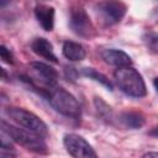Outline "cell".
Here are the masks:
<instances>
[{"mask_svg": "<svg viewBox=\"0 0 158 158\" xmlns=\"http://www.w3.org/2000/svg\"><path fill=\"white\" fill-rule=\"evenodd\" d=\"M0 130L7 137H10L14 142L22 146L27 151H31L35 153H41V154L47 153V146H46V142L43 141L42 136H40L32 131H28L23 127L20 128L17 126H14L2 120H0Z\"/></svg>", "mask_w": 158, "mask_h": 158, "instance_id": "obj_1", "label": "cell"}, {"mask_svg": "<svg viewBox=\"0 0 158 158\" xmlns=\"http://www.w3.org/2000/svg\"><path fill=\"white\" fill-rule=\"evenodd\" d=\"M42 95L47 99L49 105L60 115L70 118H79L81 115V107L78 100L64 88L57 86L54 89H49L48 93H42Z\"/></svg>", "mask_w": 158, "mask_h": 158, "instance_id": "obj_2", "label": "cell"}, {"mask_svg": "<svg viewBox=\"0 0 158 158\" xmlns=\"http://www.w3.org/2000/svg\"><path fill=\"white\" fill-rule=\"evenodd\" d=\"M114 78L122 93L132 98H143L147 94L142 75L131 65L118 67L114 72Z\"/></svg>", "mask_w": 158, "mask_h": 158, "instance_id": "obj_3", "label": "cell"}, {"mask_svg": "<svg viewBox=\"0 0 158 158\" xmlns=\"http://www.w3.org/2000/svg\"><path fill=\"white\" fill-rule=\"evenodd\" d=\"M21 78L31 84L35 89H37L38 85L51 89L58 81V73L53 67L43 62H32L28 64V77Z\"/></svg>", "mask_w": 158, "mask_h": 158, "instance_id": "obj_4", "label": "cell"}, {"mask_svg": "<svg viewBox=\"0 0 158 158\" xmlns=\"http://www.w3.org/2000/svg\"><path fill=\"white\" fill-rule=\"evenodd\" d=\"M6 115L16 122L20 127H23L28 131H32L42 137H44L48 132L47 125L33 112L22 109V107H6Z\"/></svg>", "mask_w": 158, "mask_h": 158, "instance_id": "obj_5", "label": "cell"}, {"mask_svg": "<svg viewBox=\"0 0 158 158\" xmlns=\"http://www.w3.org/2000/svg\"><path fill=\"white\" fill-rule=\"evenodd\" d=\"M94 9L98 19L105 26H111L120 22L127 10L125 2L121 0H99Z\"/></svg>", "mask_w": 158, "mask_h": 158, "instance_id": "obj_6", "label": "cell"}, {"mask_svg": "<svg viewBox=\"0 0 158 158\" xmlns=\"http://www.w3.org/2000/svg\"><path fill=\"white\" fill-rule=\"evenodd\" d=\"M69 27L75 35L83 38H91L96 33L93 22L81 6H75L70 10Z\"/></svg>", "mask_w": 158, "mask_h": 158, "instance_id": "obj_7", "label": "cell"}, {"mask_svg": "<svg viewBox=\"0 0 158 158\" xmlns=\"http://www.w3.org/2000/svg\"><path fill=\"white\" fill-rule=\"evenodd\" d=\"M67 152L75 158H95L96 153L90 143L77 133H67L63 138Z\"/></svg>", "mask_w": 158, "mask_h": 158, "instance_id": "obj_8", "label": "cell"}, {"mask_svg": "<svg viewBox=\"0 0 158 158\" xmlns=\"http://www.w3.org/2000/svg\"><path fill=\"white\" fill-rule=\"evenodd\" d=\"M101 57L104 59L105 63L114 65L116 68L118 67H126V65H131L132 64V59L131 57L121 51V49H115V48H107L105 51L101 52Z\"/></svg>", "mask_w": 158, "mask_h": 158, "instance_id": "obj_9", "label": "cell"}, {"mask_svg": "<svg viewBox=\"0 0 158 158\" xmlns=\"http://www.w3.org/2000/svg\"><path fill=\"white\" fill-rule=\"evenodd\" d=\"M35 16L44 31H52L54 27V7L49 5H37L35 7Z\"/></svg>", "mask_w": 158, "mask_h": 158, "instance_id": "obj_10", "label": "cell"}, {"mask_svg": "<svg viewBox=\"0 0 158 158\" xmlns=\"http://www.w3.org/2000/svg\"><path fill=\"white\" fill-rule=\"evenodd\" d=\"M118 120L121 121V123L125 127L131 128V130L141 128L146 122L144 115L141 111H137V110H125V111H122L118 116Z\"/></svg>", "mask_w": 158, "mask_h": 158, "instance_id": "obj_11", "label": "cell"}, {"mask_svg": "<svg viewBox=\"0 0 158 158\" xmlns=\"http://www.w3.org/2000/svg\"><path fill=\"white\" fill-rule=\"evenodd\" d=\"M31 48H32V51L37 56L43 57L44 59H48V60H51L53 63H57L58 62L57 60V57H56V54L53 52V46H52V43L47 38H43V37L36 38L32 42Z\"/></svg>", "mask_w": 158, "mask_h": 158, "instance_id": "obj_12", "label": "cell"}, {"mask_svg": "<svg viewBox=\"0 0 158 158\" xmlns=\"http://www.w3.org/2000/svg\"><path fill=\"white\" fill-rule=\"evenodd\" d=\"M62 52H63V56L72 62H79L85 58V49L78 42L65 41L63 43Z\"/></svg>", "mask_w": 158, "mask_h": 158, "instance_id": "obj_13", "label": "cell"}, {"mask_svg": "<svg viewBox=\"0 0 158 158\" xmlns=\"http://www.w3.org/2000/svg\"><path fill=\"white\" fill-rule=\"evenodd\" d=\"M81 74L83 75H85L86 78H89V79H93V80H95V81H98V83H100L101 85H104L105 88H107L110 91L114 89V86H112V83L104 75V74H101V73H99L98 70H95L94 68H83L81 69Z\"/></svg>", "mask_w": 158, "mask_h": 158, "instance_id": "obj_14", "label": "cell"}, {"mask_svg": "<svg viewBox=\"0 0 158 158\" xmlns=\"http://www.w3.org/2000/svg\"><path fill=\"white\" fill-rule=\"evenodd\" d=\"M94 104H95V107L98 110V112L105 117V118H111V114H112V110L111 107L101 99V98H95L94 99Z\"/></svg>", "mask_w": 158, "mask_h": 158, "instance_id": "obj_15", "label": "cell"}, {"mask_svg": "<svg viewBox=\"0 0 158 158\" xmlns=\"http://www.w3.org/2000/svg\"><path fill=\"white\" fill-rule=\"evenodd\" d=\"M143 41L147 44V47L153 52L157 53V43H158V36L154 32H147L143 36Z\"/></svg>", "mask_w": 158, "mask_h": 158, "instance_id": "obj_16", "label": "cell"}, {"mask_svg": "<svg viewBox=\"0 0 158 158\" xmlns=\"http://www.w3.org/2000/svg\"><path fill=\"white\" fill-rule=\"evenodd\" d=\"M0 59H2L7 64H14V62H15L12 52L7 47H5L4 44H0Z\"/></svg>", "mask_w": 158, "mask_h": 158, "instance_id": "obj_17", "label": "cell"}, {"mask_svg": "<svg viewBox=\"0 0 158 158\" xmlns=\"http://www.w3.org/2000/svg\"><path fill=\"white\" fill-rule=\"evenodd\" d=\"M64 73H65L67 78H69L72 80H74L77 78V75H78V72L75 70V68L74 67H68V65L64 68Z\"/></svg>", "mask_w": 158, "mask_h": 158, "instance_id": "obj_18", "label": "cell"}, {"mask_svg": "<svg viewBox=\"0 0 158 158\" xmlns=\"http://www.w3.org/2000/svg\"><path fill=\"white\" fill-rule=\"evenodd\" d=\"M0 149H2V151H10V149H12L11 143L7 139L2 138L1 136H0Z\"/></svg>", "mask_w": 158, "mask_h": 158, "instance_id": "obj_19", "label": "cell"}, {"mask_svg": "<svg viewBox=\"0 0 158 158\" xmlns=\"http://www.w3.org/2000/svg\"><path fill=\"white\" fill-rule=\"evenodd\" d=\"M9 96L4 93V91H1L0 90V109L1 107H5V106H7V104H9Z\"/></svg>", "mask_w": 158, "mask_h": 158, "instance_id": "obj_20", "label": "cell"}, {"mask_svg": "<svg viewBox=\"0 0 158 158\" xmlns=\"http://www.w3.org/2000/svg\"><path fill=\"white\" fill-rule=\"evenodd\" d=\"M7 78H9V75H7L6 70L2 67H0V80H6Z\"/></svg>", "mask_w": 158, "mask_h": 158, "instance_id": "obj_21", "label": "cell"}, {"mask_svg": "<svg viewBox=\"0 0 158 158\" xmlns=\"http://www.w3.org/2000/svg\"><path fill=\"white\" fill-rule=\"evenodd\" d=\"M15 154L14 153H11L10 151H7V152H0V157H14Z\"/></svg>", "mask_w": 158, "mask_h": 158, "instance_id": "obj_22", "label": "cell"}, {"mask_svg": "<svg viewBox=\"0 0 158 158\" xmlns=\"http://www.w3.org/2000/svg\"><path fill=\"white\" fill-rule=\"evenodd\" d=\"M10 2V0H0V7H2V6H5V5H7Z\"/></svg>", "mask_w": 158, "mask_h": 158, "instance_id": "obj_23", "label": "cell"}, {"mask_svg": "<svg viewBox=\"0 0 158 158\" xmlns=\"http://www.w3.org/2000/svg\"><path fill=\"white\" fill-rule=\"evenodd\" d=\"M143 157H158V153H147V154H144Z\"/></svg>", "mask_w": 158, "mask_h": 158, "instance_id": "obj_24", "label": "cell"}]
</instances>
